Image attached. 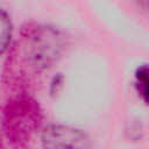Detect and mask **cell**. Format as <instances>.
Instances as JSON below:
<instances>
[{
	"mask_svg": "<svg viewBox=\"0 0 149 149\" xmlns=\"http://www.w3.org/2000/svg\"><path fill=\"white\" fill-rule=\"evenodd\" d=\"M12 33H13V28H12V22L9 20V16L5 10H2V14H1V52L2 54H5L6 49L9 45Z\"/></svg>",
	"mask_w": 149,
	"mask_h": 149,
	"instance_id": "obj_5",
	"label": "cell"
},
{
	"mask_svg": "<svg viewBox=\"0 0 149 149\" xmlns=\"http://www.w3.org/2000/svg\"><path fill=\"white\" fill-rule=\"evenodd\" d=\"M20 44L27 64L38 72L49 69L61 58L66 42L64 35L54 27L29 24L22 30Z\"/></svg>",
	"mask_w": 149,
	"mask_h": 149,
	"instance_id": "obj_2",
	"label": "cell"
},
{
	"mask_svg": "<svg viewBox=\"0 0 149 149\" xmlns=\"http://www.w3.org/2000/svg\"><path fill=\"white\" fill-rule=\"evenodd\" d=\"M135 1L137 2V5H139L142 9L149 12V0H135Z\"/></svg>",
	"mask_w": 149,
	"mask_h": 149,
	"instance_id": "obj_6",
	"label": "cell"
},
{
	"mask_svg": "<svg viewBox=\"0 0 149 149\" xmlns=\"http://www.w3.org/2000/svg\"><path fill=\"white\" fill-rule=\"evenodd\" d=\"M134 86L142 101L149 106V64H142L135 70Z\"/></svg>",
	"mask_w": 149,
	"mask_h": 149,
	"instance_id": "obj_4",
	"label": "cell"
},
{
	"mask_svg": "<svg viewBox=\"0 0 149 149\" xmlns=\"http://www.w3.org/2000/svg\"><path fill=\"white\" fill-rule=\"evenodd\" d=\"M43 114L40 105L29 95L10 99L2 111V130L8 142L15 148H24L40 129Z\"/></svg>",
	"mask_w": 149,
	"mask_h": 149,
	"instance_id": "obj_1",
	"label": "cell"
},
{
	"mask_svg": "<svg viewBox=\"0 0 149 149\" xmlns=\"http://www.w3.org/2000/svg\"><path fill=\"white\" fill-rule=\"evenodd\" d=\"M41 146L43 149H90L91 141L78 128L50 123L41 132Z\"/></svg>",
	"mask_w": 149,
	"mask_h": 149,
	"instance_id": "obj_3",
	"label": "cell"
}]
</instances>
